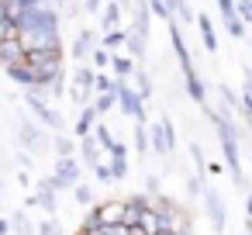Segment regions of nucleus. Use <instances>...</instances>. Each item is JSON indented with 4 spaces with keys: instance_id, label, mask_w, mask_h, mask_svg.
Wrapping results in <instances>:
<instances>
[{
    "instance_id": "f257e3e1",
    "label": "nucleus",
    "mask_w": 252,
    "mask_h": 235,
    "mask_svg": "<svg viewBox=\"0 0 252 235\" xmlns=\"http://www.w3.org/2000/svg\"><path fill=\"white\" fill-rule=\"evenodd\" d=\"M35 76H38V83L42 87H49L52 83V76H59L63 73V49L59 52H25V59H21Z\"/></svg>"
},
{
    "instance_id": "f03ea898",
    "label": "nucleus",
    "mask_w": 252,
    "mask_h": 235,
    "mask_svg": "<svg viewBox=\"0 0 252 235\" xmlns=\"http://www.w3.org/2000/svg\"><path fill=\"white\" fill-rule=\"evenodd\" d=\"M114 104H118L131 121H145V101L128 87V80H114Z\"/></svg>"
},
{
    "instance_id": "7ed1b4c3",
    "label": "nucleus",
    "mask_w": 252,
    "mask_h": 235,
    "mask_svg": "<svg viewBox=\"0 0 252 235\" xmlns=\"http://www.w3.org/2000/svg\"><path fill=\"white\" fill-rule=\"evenodd\" d=\"M18 42L25 52H59L63 49L59 32H18Z\"/></svg>"
},
{
    "instance_id": "20e7f679",
    "label": "nucleus",
    "mask_w": 252,
    "mask_h": 235,
    "mask_svg": "<svg viewBox=\"0 0 252 235\" xmlns=\"http://www.w3.org/2000/svg\"><path fill=\"white\" fill-rule=\"evenodd\" d=\"M25 104H28V111L45 125V128H52V132H63V114H56V107H49V101L42 97V94H32V90H25Z\"/></svg>"
},
{
    "instance_id": "39448f33",
    "label": "nucleus",
    "mask_w": 252,
    "mask_h": 235,
    "mask_svg": "<svg viewBox=\"0 0 252 235\" xmlns=\"http://www.w3.org/2000/svg\"><path fill=\"white\" fill-rule=\"evenodd\" d=\"M173 145H176V128H173L169 118H159V121L149 128V149H156L159 156H169Z\"/></svg>"
},
{
    "instance_id": "423d86ee",
    "label": "nucleus",
    "mask_w": 252,
    "mask_h": 235,
    "mask_svg": "<svg viewBox=\"0 0 252 235\" xmlns=\"http://www.w3.org/2000/svg\"><path fill=\"white\" fill-rule=\"evenodd\" d=\"M18 142H21V145H25L32 156H42V152L49 149V142H45V132H42L35 121H28V118L18 125Z\"/></svg>"
},
{
    "instance_id": "0eeeda50",
    "label": "nucleus",
    "mask_w": 252,
    "mask_h": 235,
    "mask_svg": "<svg viewBox=\"0 0 252 235\" xmlns=\"http://www.w3.org/2000/svg\"><path fill=\"white\" fill-rule=\"evenodd\" d=\"M52 180H56L59 190H69L73 183H80V163H76V156H59Z\"/></svg>"
},
{
    "instance_id": "6e6552de",
    "label": "nucleus",
    "mask_w": 252,
    "mask_h": 235,
    "mask_svg": "<svg viewBox=\"0 0 252 235\" xmlns=\"http://www.w3.org/2000/svg\"><path fill=\"white\" fill-rule=\"evenodd\" d=\"M90 207H94V214H97L100 228H104V225H118V221H121V214H125V204H121V197H107V201H100V204H90Z\"/></svg>"
},
{
    "instance_id": "1a4fd4ad",
    "label": "nucleus",
    "mask_w": 252,
    "mask_h": 235,
    "mask_svg": "<svg viewBox=\"0 0 252 235\" xmlns=\"http://www.w3.org/2000/svg\"><path fill=\"white\" fill-rule=\"evenodd\" d=\"M121 204H125L121 225H135L142 218V211L149 207V194H128V197H121Z\"/></svg>"
},
{
    "instance_id": "9d476101",
    "label": "nucleus",
    "mask_w": 252,
    "mask_h": 235,
    "mask_svg": "<svg viewBox=\"0 0 252 235\" xmlns=\"http://www.w3.org/2000/svg\"><path fill=\"white\" fill-rule=\"evenodd\" d=\"M204 211H207L214 232H221V228H224V204H221L218 190H204Z\"/></svg>"
},
{
    "instance_id": "9b49d317",
    "label": "nucleus",
    "mask_w": 252,
    "mask_h": 235,
    "mask_svg": "<svg viewBox=\"0 0 252 235\" xmlns=\"http://www.w3.org/2000/svg\"><path fill=\"white\" fill-rule=\"evenodd\" d=\"M21 59H25V49H21L18 35H14V38H4V42H0V69H7V66H18Z\"/></svg>"
},
{
    "instance_id": "f8f14e48",
    "label": "nucleus",
    "mask_w": 252,
    "mask_h": 235,
    "mask_svg": "<svg viewBox=\"0 0 252 235\" xmlns=\"http://www.w3.org/2000/svg\"><path fill=\"white\" fill-rule=\"evenodd\" d=\"M94 49H97V35H94L90 28L76 32V42H73V59H76V63H87Z\"/></svg>"
},
{
    "instance_id": "ddd939ff",
    "label": "nucleus",
    "mask_w": 252,
    "mask_h": 235,
    "mask_svg": "<svg viewBox=\"0 0 252 235\" xmlns=\"http://www.w3.org/2000/svg\"><path fill=\"white\" fill-rule=\"evenodd\" d=\"M121 4H118V0H104V7H100V28L104 32H114L118 25H121Z\"/></svg>"
},
{
    "instance_id": "4468645a",
    "label": "nucleus",
    "mask_w": 252,
    "mask_h": 235,
    "mask_svg": "<svg viewBox=\"0 0 252 235\" xmlns=\"http://www.w3.org/2000/svg\"><path fill=\"white\" fill-rule=\"evenodd\" d=\"M193 21H197V28H200V42H204V49L214 56V52H218V32H214L211 18H207V14H197Z\"/></svg>"
},
{
    "instance_id": "2eb2a0df",
    "label": "nucleus",
    "mask_w": 252,
    "mask_h": 235,
    "mask_svg": "<svg viewBox=\"0 0 252 235\" xmlns=\"http://www.w3.org/2000/svg\"><path fill=\"white\" fill-rule=\"evenodd\" d=\"M135 225H138L145 235H156V232L169 228V218H162V214H156V211H149V207H145V211H142V218H138Z\"/></svg>"
},
{
    "instance_id": "dca6fc26",
    "label": "nucleus",
    "mask_w": 252,
    "mask_h": 235,
    "mask_svg": "<svg viewBox=\"0 0 252 235\" xmlns=\"http://www.w3.org/2000/svg\"><path fill=\"white\" fill-rule=\"evenodd\" d=\"M149 211H156V214H162V218H173V214L180 211V204H176L173 197H166V194H149Z\"/></svg>"
},
{
    "instance_id": "f3484780",
    "label": "nucleus",
    "mask_w": 252,
    "mask_h": 235,
    "mask_svg": "<svg viewBox=\"0 0 252 235\" xmlns=\"http://www.w3.org/2000/svg\"><path fill=\"white\" fill-rule=\"evenodd\" d=\"M111 69H114V80H128L131 76V69L138 66L131 56H118V52H111V63H107Z\"/></svg>"
},
{
    "instance_id": "a211bd4d",
    "label": "nucleus",
    "mask_w": 252,
    "mask_h": 235,
    "mask_svg": "<svg viewBox=\"0 0 252 235\" xmlns=\"http://www.w3.org/2000/svg\"><path fill=\"white\" fill-rule=\"evenodd\" d=\"M94 125H97V111H94L90 104H83V111H80V118H76V125H73V132H76V138H83V135H90V132H94Z\"/></svg>"
},
{
    "instance_id": "6ab92c4d",
    "label": "nucleus",
    "mask_w": 252,
    "mask_h": 235,
    "mask_svg": "<svg viewBox=\"0 0 252 235\" xmlns=\"http://www.w3.org/2000/svg\"><path fill=\"white\" fill-rule=\"evenodd\" d=\"M131 76H135V87H131V90H135L142 101H149V97H152V90H156V87H152V76H149L142 66H135V69H131Z\"/></svg>"
},
{
    "instance_id": "aec40b11",
    "label": "nucleus",
    "mask_w": 252,
    "mask_h": 235,
    "mask_svg": "<svg viewBox=\"0 0 252 235\" xmlns=\"http://www.w3.org/2000/svg\"><path fill=\"white\" fill-rule=\"evenodd\" d=\"M76 149H80L83 163H90V166L100 159V145H97V138H94V135H83V138H76Z\"/></svg>"
},
{
    "instance_id": "412c9836",
    "label": "nucleus",
    "mask_w": 252,
    "mask_h": 235,
    "mask_svg": "<svg viewBox=\"0 0 252 235\" xmlns=\"http://www.w3.org/2000/svg\"><path fill=\"white\" fill-rule=\"evenodd\" d=\"M94 76H97V69H94V66H87V63H80V66H76V73H73V87L94 90Z\"/></svg>"
},
{
    "instance_id": "4be33fe9",
    "label": "nucleus",
    "mask_w": 252,
    "mask_h": 235,
    "mask_svg": "<svg viewBox=\"0 0 252 235\" xmlns=\"http://www.w3.org/2000/svg\"><path fill=\"white\" fill-rule=\"evenodd\" d=\"M193 11H190V0H176V4H173V21L176 25H193Z\"/></svg>"
},
{
    "instance_id": "5701e85b",
    "label": "nucleus",
    "mask_w": 252,
    "mask_h": 235,
    "mask_svg": "<svg viewBox=\"0 0 252 235\" xmlns=\"http://www.w3.org/2000/svg\"><path fill=\"white\" fill-rule=\"evenodd\" d=\"M187 97L190 101H197V104H204V97H207V90H204V80L193 73V76H187Z\"/></svg>"
},
{
    "instance_id": "b1692460",
    "label": "nucleus",
    "mask_w": 252,
    "mask_h": 235,
    "mask_svg": "<svg viewBox=\"0 0 252 235\" xmlns=\"http://www.w3.org/2000/svg\"><path fill=\"white\" fill-rule=\"evenodd\" d=\"M69 190H73V201H76L80 207H90V204H97V201H94V190H90V183H73Z\"/></svg>"
},
{
    "instance_id": "393cba45",
    "label": "nucleus",
    "mask_w": 252,
    "mask_h": 235,
    "mask_svg": "<svg viewBox=\"0 0 252 235\" xmlns=\"http://www.w3.org/2000/svg\"><path fill=\"white\" fill-rule=\"evenodd\" d=\"M125 45V32L121 28H114V32H104V38H100V49H107V52H118Z\"/></svg>"
},
{
    "instance_id": "a878e982",
    "label": "nucleus",
    "mask_w": 252,
    "mask_h": 235,
    "mask_svg": "<svg viewBox=\"0 0 252 235\" xmlns=\"http://www.w3.org/2000/svg\"><path fill=\"white\" fill-rule=\"evenodd\" d=\"M131 145H135L138 156L149 152V128H145V121H135V142H131Z\"/></svg>"
},
{
    "instance_id": "bb28decb",
    "label": "nucleus",
    "mask_w": 252,
    "mask_h": 235,
    "mask_svg": "<svg viewBox=\"0 0 252 235\" xmlns=\"http://www.w3.org/2000/svg\"><path fill=\"white\" fill-rule=\"evenodd\" d=\"M90 107L97 111V118L111 114V111H114V94H97V101H90Z\"/></svg>"
},
{
    "instance_id": "cd10ccee",
    "label": "nucleus",
    "mask_w": 252,
    "mask_h": 235,
    "mask_svg": "<svg viewBox=\"0 0 252 235\" xmlns=\"http://www.w3.org/2000/svg\"><path fill=\"white\" fill-rule=\"evenodd\" d=\"M90 135H94V138H97V145H100V149H104V152H107V149H111V145H114V135H111V128H107V125H100V121H97V125H94V132H90Z\"/></svg>"
},
{
    "instance_id": "c85d7f7f",
    "label": "nucleus",
    "mask_w": 252,
    "mask_h": 235,
    "mask_svg": "<svg viewBox=\"0 0 252 235\" xmlns=\"http://www.w3.org/2000/svg\"><path fill=\"white\" fill-rule=\"evenodd\" d=\"M11 232H18V235H35V225L28 221V214H25V211H18V214L11 218Z\"/></svg>"
},
{
    "instance_id": "c756f323",
    "label": "nucleus",
    "mask_w": 252,
    "mask_h": 235,
    "mask_svg": "<svg viewBox=\"0 0 252 235\" xmlns=\"http://www.w3.org/2000/svg\"><path fill=\"white\" fill-rule=\"evenodd\" d=\"M90 94H114V80L100 69V73L94 76V90H90Z\"/></svg>"
},
{
    "instance_id": "7c9ffc66",
    "label": "nucleus",
    "mask_w": 252,
    "mask_h": 235,
    "mask_svg": "<svg viewBox=\"0 0 252 235\" xmlns=\"http://www.w3.org/2000/svg\"><path fill=\"white\" fill-rule=\"evenodd\" d=\"M235 18L242 25H252V0H235Z\"/></svg>"
},
{
    "instance_id": "2f4dec72",
    "label": "nucleus",
    "mask_w": 252,
    "mask_h": 235,
    "mask_svg": "<svg viewBox=\"0 0 252 235\" xmlns=\"http://www.w3.org/2000/svg\"><path fill=\"white\" fill-rule=\"evenodd\" d=\"M18 35V25L4 14V7H0V42H4V38H14Z\"/></svg>"
},
{
    "instance_id": "473e14b6",
    "label": "nucleus",
    "mask_w": 252,
    "mask_h": 235,
    "mask_svg": "<svg viewBox=\"0 0 252 235\" xmlns=\"http://www.w3.org/2000/svg\"><path fill=\"white\" fill-rule=\"evenodd\" d=\"M90 63H94V69H97V73H100V69H107V63H111V52H107V49H100V45H97V49H94V52H90Z\"/></svg>"
},
{
    "instance_id": "72a5a7b5",
    "label": "nucleus",
    "mask_w": 252,
    "mask_h": 235,
    "mask_svg": "<svg viewBox=\"0 0 252 235\" xmlns=\"http://www.w3.org/2000/svg\"><path fill=\"white\" fill-rule=\"evenodd\" d=\"M218 4V14H221V21L228 25V21H235V0H214Z\"/></svg>"
},
{
    "instance_id": "f704fd0d",
    "label": "nucleus",
    "mask_w": 252,
    "mask_h": 235,
    "mask_svg": "<svg viewBox=\"0 0 252 235\" xmlns=\"http://www.w3.org/2000/svg\"><path fill=\"white\" fill-rule=\"evenodd\" d=\"M56 152H59V156H73V152H76V138L59 135V138H56Z\"/></svg>"
},
{
    "instance_id": "c9c22d12",
    "label": "nucleus",
    "mask_w": 252,
    "mask_h": 235,
    "mask_svg": "<svg viewBox=\"0 0 252 235\" xmlns=\"http://www.w3.org/2000/svg\"><path fill=\"white\" fill-rule=\"evenodd\" d=\"M111 180H125L128 176V159H111Z\"/></svg>"
},
{
    "instance_id": "e433bc0d",
    "label": "nucleus",
    "mask_w": 252,
    "mask_h": 235,
    "mask_svg": "<svg viewBox=\"0 0 252 235\" xmlns=\"http://www.w3.org/2000/svg\"><path fill=\"white\" fill-rule=\"evenodd\" d=\"M35 235H63V228H59V221H42V225H35Z\"/></svg>"
},
{
    "instance_id": "4c0bfd02",
    "label": "nucleus",
    "mask_w": 252,
    "mask_h": 235,
    "mask_svg": "<svg viewBox=\"0 0 252 235\" xmlns=\"http://www.w3.org/2000/svg\"><path fill=\"white\" fill-rule=\"evenodd\" d=\"M90 169H94V176H97V180H104V183H107V180H111V166H107V163H104V159H97V163H94V166H90Z\"/></svg>"
},
{
    "instance_id": "58836bf2",
    "label": "nucleus",
    "mask_w": 252,
    "mask_h": 235,
    "mask_svg": "<svg viewBox=\"0 0 252 235\" xmlns=\"http://www.w3.org/2000/svg\"><path fill=\"white\" fill-rule=\"evenodd\" d=\"M187 190H190V197L204 194V180H200V176H190V180H187Z\"/></svg>"
},
{
    "instance_id": "ea45409f",
    "label": "nucleus",
    "mask_w": 252,
    "mask_h": 235,
    "mask_svg": "<svg viewBox=\"0 0 252 235\" xmlns=\"http://www.w3.org/2000/svg\"><path fill=\"white\" fill-rule=\"evenodd\" d=\"M190 159L197 163V169H207V166H204V152H200V145H197V142L190 145Z\"/></svg>"
},
{
    "instance_id": "a19ab883",
    "label": "nucleus",
    "mask_w": 252,
    "mask_h": 235,
    "mask_svg": "<svg viewBox=\"0 0 252 235\" xmlns=\"http://www.w3.org/2000/svg\"><path fill=\"white\" fill-rule=\"evenodd\" d=\"M80 228H100V221H97V214H94V207L83 214V221H80Z\"/></svg>"
},
{
    "instance_id": "79ce46f5",
    "label": "nucleus",
    "mask_w": 252,
    "mask_h": 235,
    "mask_svg": "<svg viewBox=\"0 0 252 235\" xmlns=\"http://www.w3.org/2000/svg\"><path fill=\"white\" fill-rule=\"evenodd\" d=\"M87 14H100V7H104V0H83V4H80Z\"/></svg>"
},
{
    "instance_id": "37998d69",
    "label": "nucleus",
    "mask_w": 252,
    "mask_h": 235,
    "mask_svg": "<svg viewBox=\"0 0 252 235\" xmlns=\"http://www.w3.org/2000/svg\"><path fill=\"white\" fill-rule=\"evenodd\" d=\"M145 190H149V194H159V176H149V180H145Z\"/></svg>"
},
{
    "instance_id": "c03bdc74",
    "label": "nucleus",
    "mask_w": 252,
    "mask_h": 235,
    "mask_svg": "<svg viewBox=\"0 0 252 235\" xmlns=\"http://www.w3.org/2000/svg\"><path fill=\"white\" fill-rule=\"evenodd\" d=\"M0 235H11V221L7 218H0Z\"/></svg>"
},
{
    "instance_id": "a18cd8bd",
    "label": "nucleus",
    "mask_w": 252,
    "mask_h": 235,
    "mask_svg": "<svg viewBox=\"0 0 252 235\" xmlns=\"http://www.w3.org/2000/svg\"><path fill=\"white\" fill-rule=\"evenodd\" d=\"M76 235H104V232H100V228H80Z\"/></svg>"
},
{
    "instance_id": "49530a36",
    "label": "nucleus",
    "mask_w": 252,
    "mask_h": 235,
    "mask_svg": "<svg viewBox=\"0 0 252 235\" xmlns=\"http://www.w3.org/2000/svg\"><path fill=\"white\" fill-rule=\"evenodd\" d=\"M156 235H176V232H173V228H162V232H156Z\"/></svg>"
}]
</instances>
